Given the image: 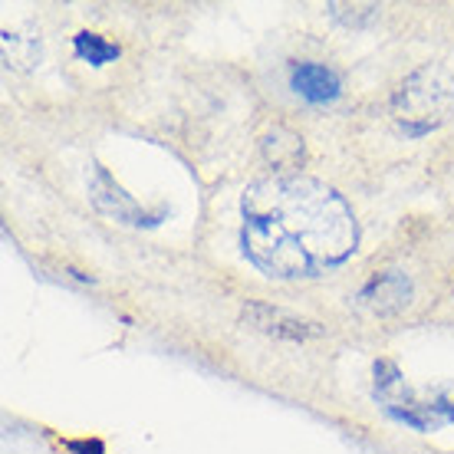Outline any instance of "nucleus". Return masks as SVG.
I'll use <instances>...</instances> for the list:
<instances>
[{"label":"nucleus","instance_id":"nucleus-1","mask_svg":"<svg viewBox=\"0 0 454 454\" xmlns=\"http://www.w3.org/2000/svg\"><path fill=\"white\" fill-rule=\"evenodd\" d=\"M359 250L349 201L307 175H270L240 194V254L270 280H317Z\"/></svg>","mask_w":454,"mask_h":454},{"label":"nucleus","instance_id":"nucleus-2","mask_svg":"<svg viewBox=\"0 0 454 454\" xmlns=\"http://www.w3.org/2000/svg\"><path fill=\"white\" fill-rule=\"evenodd\" d=\"M372 398L388 419L411 432L428 434L444 425H454V388H411L395 359H375L372 365Z\"/></svg>","mask_w":454,"mask_h":454},{"label":"nucleus","instance_id":"nucleus-3","mask_svg":"<svg viewBox=\"0 0 454 454\" xmlns=\"http://www.w3.org/2000/svg\"><path fill=\"white\" fill-rule=\"evenodd\" d=\"M388 113L405 138L432 136L454 115V76L442 63H425L395 86Z\"/></svg>","mask_w":454,"mask_h":454},{"label":"nucleus","instance_id":"nucleus-4","mask_svg":"<svg viewBox=\"0 0 454 454\" xmlns=\"http://www.w3.org/2000/svg\"><path fill=\"white\" fill-rule=\"evenodd\" d=\"M90 201L96 205V211H103L109 215L113 221L119 224H129V227H159L165 217H168V207H145L142 201H136L132 194L125 192L122 184L115 182L109 168L103 165H92V175H90Z\"/></svg>","mask_w":454,"mask_h":454},{"label":"nucleus","instance_id":"nucleus-5","mask_svg":"<svg viewBox=\"0 0 454 454\" xmlns=\"http://www.w3.org/2000/svg\"><path fill=\"white\" fill-rule=\"evenodd\" d=\"M240 323L254 326L263 336H273V340H290V342H303V340H317L323 336V326L313 323V319H303L290 313L284 307H273V303H263V300H247L244 309H240Z\"/></svg>","mask_w":454,"mask_h":454},{"label":"nucleus","instance_id":"nucleus-6","mask_svg":"<svg viewBox=\"0 0 454 454\" xmlns=\"http://www.w3.org/2000/svg\"><path fill=\"white\" fill-rule=\"evenodd\" d=\"M411 296H415L411 277L405 270L392 267V270L372 273L363 284V290L356 294V300H359V307L372 309L379 317H395V313L409 307Z\"/></svg>","mask_w":454,"mask_h":454},{"label":"nucleus","instance_id":"nucleus-7","mask_svg":"<svg viewBox=\"0 0 454 454\" xmlns=\"http://www.w3.org/2000/svg\"><path fill=\"white\" fill-rule=\"evenodd\" d=\"M290 90L307 99L309 106H333L342 96V76L326 63H294L290 69Z\"/></svg>","mask_w":454,"mask_h":454},{"label":"nucleus","instance_id":"nucleus-8","mask_svg":"<svg viewBox=\"0 0 454 454\" xmlns=\"http://www.w3.org/2000/svg\"><path fill=\"white\" fill-rule=\"evenodd\" d=\"M263 152L273 161V168H280V175H294L290 168L303 161V138L286 129H273L270 136L263 138Z\"/></svg>","mask_w":454,"mask_h":454},{"label":"nucleus","instance_id":"nucleus-9","mask_svg":"<svg viewBox=\"0 0 454 454\" xmlns=\"http://www.w3.org/2000/svg\"><path fill=\"white\" fill-rule=\"evenodd\" d=\"M73 53H76L82 63H90V67H106V63H115V59L122 57V46L113 43V40H106L103 34L82 30V34L73 36Z\"/></svg>","mask_w":454,"mask_h":454},{"label":"nucleus","instance_id":"nucleus-10","mask_svg":"<svg viewBox=\"0 0 454 454\" xmlns=\"http://www.w3.org/2000/svg\"><path fill=\"white\" fill-rule=\"evenodd\" d=\"M67 451L73 454H106V444L99 438H73L67 442Z\"/></svg>","mask_w":454,"mask_h":454}]
</instances>
